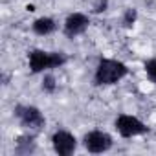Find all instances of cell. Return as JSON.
Returning a JSON list of instances; mask_svg holds the SVG:
<instances>
[{"label": "cell", "instance_id": "6da1fadb", "mask_svg": "<svg viewBox=\"0 0 156 156\" xmlns=\"http://www.w3.org/2000/svg\"><path fill=\"white\" fill-rule=\"evenodd\" d=\"M129 75V66L114 57H101L94 68L92 81L96 87H114Z\"/></svg>", "mask_w": 156, "mask_h": 156}, {"label": "cell", "instance_id": "7a4b0ae2", "mask_svg": "<svg viewBox=\"0 0 156 156\" xmlns=\"http://www.w3.org/2000/svg\"><path fill=\"white\" fill-rule=\"evenodd\" d=\"M68 62V55L64 51H48L42 48H35L28 51V68L31 73H44L62 68Z\"/></svg>", "mask_w": 156, "mask_h": 156}, {"label": "cell", "instance_id": "3957f363", "mask_svg": "<svg viewBox=\"0 0 156 156\" xmlns=\"http://www.w3.org/2000/svg\"><path fill=\"white\" fill-rule=\"evenodd\" d=\"M13 116L24 130L35 132V130H41L46 125V118H44L42 110L35 105H15Z\"/></svg>", "mask_w": 156, "mask_h": 156}, {"label": "cell", "instance_id": "277c9868", "mask_svg": "<svg viewBox=\"0 0 156 156\" xmlns=\"http://www.w3.org/2000/svg\"><path fill=\"white\" fill-rule=\"evenodd\" d=\"M114 130L121 138L130 140V138H138V136L147 134L151 129L138 116H132V114H118L116 119H114Z\"/></svg>", "mask_w": 156, "mask_h": 156}, {"label": "cell", "instance_id": "5b68a950", "mask_svg": "<svg viewBox=\"0 0 156 156\" xmlns=\"http://www.w3.org/2000/svg\"><path fill=\"white\" fill-rule=\"evenodd\" d=\"M81 145L88 154H103V152H108L114 147V138L107 130L94 129V130L85 132V136L81 140Z\"/></svg>", "mask_w": 156, "mask_h": 156}, {"label": "cell", "instance_id": "8992f818", "mask_svg": "<svg viewBox=\"0 0 156 156\" xmlns=\"http://www.w3.org/2000/svg\"><path fill=\"white\" fill-rule=\"evenodd\" d=\"M50 141H51L53 152L59 156H72L77 151V147H79V140L75 138L73 132H70L66 129H57L51 134Z\"/></svg>", "mask_w": 156, "mask_h": 156}, {"label": "cell", "instance_id": "52a82bcc", "mask_svg": "<svg viewBox=\"0 0 156 156\" xmlns=\"http://www.w3.org/2000/svg\"><path fill=\"white\" fill-rule=\"evenodd\" d=\"M90 28V17L83 11H73L70 13L64 22H62V33L66 39H75L83 33H87V30Z\"/></svg>", "mask_w": 156, "mask_h": 156}, {"label": "cell", "instance_id": "ba28073f", "mask_svg": "<svg viewBox=\"0 0 156 156\" xmlns=\"http://www.w3.org/2000/svg\"><path fill=\"white\" fill-rule=\"evenodd\" d=\"M37 151V141H35V134L30 130L26 134L17 136L15 140V154L19 156H30Z\"/></svg>", "mask_w": 156, "mask_h": 156}, {"label": "cell", "instance_id": "9c48e42d", "mask_svg": "<svg viewBox=\"0 0 156 156\" xmlns=\"http://www.w3.org/2000/svg\"><path fill=\"white\" fill-rule=\"evenodd\" d=\"M57 28L59 26H57V20L53 17H44L42 15V17H39L31 22V31L39 37H48V35L55 33Z\"/></svg>", "mask_w": 156, "mask_h": 156}, {"label": "cell", "instance_id": "30bf717a", "mask_svg": "<svg viewBox=\"0 0 156 156\" xmlns=\"http://www.w3.org/2000/svg\"><path fill=\"white\" fill-rule=\"evenodd\" d=\"M41 90L48 96H53L57 92V77L53 72H44L42 73V81H41Z\"/></svg>", "mask_w": 156, "mask_h": 156}, {"label": "cell", "instance_id": "8fae6325", "mask_svg": "<svg viewBox=\"0 0 156 156\" xmlns=\"http://www.w3.org/2000/svg\"><path fill=\"white\" fill-rule=\"evenodd\" d=\"M136 22H138V9L127 8V9L123 11V17H121V26H123L125 30H132Z\"/></svg>", "mask_w": 156, "mask_h": 156}, {"label": "cell", "instance_id": "7c38bea8", "mask_svg": "<svg viewBox=\"0 0 156 156\" xmlns=\"http://www.w3.org/2000/svg\"><path fill=\"white\" fill-rule=\"evenodd\" d=\"M143 72L147 75V79L152 85H156V57H151L143 62Z\"/></svg>", "mask_w": 156, "mask_h": 156}, {"label": "cell", "instance_id": "4fadbf2b", "mask_svg": "<svg viewBox=\"0 0 156 156\" xmlns=\"http://www.w3.org/2000/svg\"><path fill=\"white\" fill-rule=\"evenodd\" d=\"M107 9H108V0H96L92 4V13H96V15H101Z\"/></svg>", "mask_w": 156, "mask_h": 156}]
</instances>
